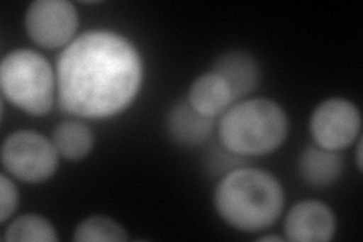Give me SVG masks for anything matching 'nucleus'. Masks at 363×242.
I'll list each match as a JSON object with an SVG mask.
<instances>
[{"label": "nucleus", "mask_w": 363, "mask_h": 242, "mask_svg": "<svg viewBox=\"0 0 363 242\" xmlns=\"http://www.w3.org/2000/svg\"><path fill=\"white\" fill-rule=\"evenodd\" d=\"M221 220L241 232H262L274 226L285 207L281 183L268 171L233 168L213 192Z\"/></svg>", "instance_id": "obj_2"}, {"label": "nucleus", "mask_w": 363, "mask_h": 242, "mask_svg": "<svg viewBox=\"0 0 363 242\" xmlns=\"http://www.w3.org/2000/svg\"><path fill=\"white\" fill-rule=\"evenodd\" d=\"M52 140L35 131H17L2 145V164L11 176L28 183L50 179L60 163Z\"/></svg>", "instance_id": "obj_5"}, {"label": "nucleus", "mask_w": 363, "mask_h": 242, "mask_svg": "<svg viewBox=\"0 0 363 242\" xmlns=\"http://www.w3.org/2000/svg\"><path fill=\"white\" fill-rule=\"evenodd\" d=\"M283 238H280L279 235H265L262 238H259V241H281Z\"/></svg>", "instance_id": "obj_18"}, {"label": "nucleus", "mask_w": 363, "mask_h": 242, "mask_svg": "<svg viewBox=\"0 0 363 242\" xmlns=\"http://www.w3.org/2000/svg\"><path fill=\"white\" fill-rule=\"evenodd\" d=\"M285 239L294 242H327L336 233V216L320 200L295 203L285 220Z\"/></svg>", "instance_id": "obj_8"}, {"label": "nucleus", "mask_w": 363, "mask_h": 242, "mask_svg": "<svg viewBox=\"0 0 363 242\" xmlns=\"http://www.w3.org/2000/svg\"><path fill=\"white\" fill-rule=\"evenodd\" d=\"M288 115L269 99H245L227 109L218 123L221 145L235 156H262L285 143Z\"/></svg>", "instance_id": "obj_3"}, {"label": "nucleus", "mask_w": 363, "mask_h": 242, "mask_svg": "<svg viewBox=\"0 0 363 242\" xmlns=\"http://www.w3.org/2000/svg\"><path fill=\"white\" fill-rule=\"evenodd\" d=\"M344 170V160L339 152H332L315 145L303 150L300 156L301 177L312 187L323 188L335 183Z\"/></svg>", "instance_id": "obj_12"}, {"label": "nucleus", "mask_w": 363, "mask_h": 242, "mask_svg": "<svg viewBox=\"0 0 363 242\" xmlns=\"http://www.w3.org/2000/svg\"><path fill=\"white\" fill-rule=\"evenodd\" d=\"M215 128V120L204 117L189 105L186 99L176 101L167 115V132L172 140L184 147L206 143Z\"/></svg>", "instance_id": "obj_9"}, {"label": "nucleus", "mask_w": 363, "mask_h": 242, "mask_svg": "<svg viewBox=\"0 0 363 242\" xmlns=\"http://www.w3.org/2000/svg\"><path fill=\"white\" fill-rule=\"evenodd\" d=\"M218 73L232 89L235 101L250 96L259 87L260 68L253 55L245 50H229L213 64Z\"/></svg>", "instance_id": "obj_10"}, {"label": "nucleus", "mask_w": 363, "mask_h": 242, "mask_svg": "<svg viewBox=\"0 0 363 242\" xmlns=\"http://www.w3.org/2000/svg\"><path fill=\"white\" fill-rule=\"evenodd\" d=\"M309 128L318 147L340 152L353 144L362 129L360 111L351 100L327 99L315 108Z\"/></svg>", "instance_id": "obj_7"}, {"label": "nucleus", "mask_w": 363, "mask_h": 242, "mask_svg": "<svg viewBox=\"0 0 363 242\" xmlns=\"http://www.w3.org/2000/svg\"><path fill=\"white\" fill-rule=\"evenodd\" d=\"M4 238L8 242H55L58 233L45 216L26 214L8 224Z\"/></svg>", "instance_id": "obj_14"}, {"label": "nucleus", "mask_w": 363, "mask_h": 242, "mask_svg": "<svg viewBox=\"0 0 363 242\" xmlns=\"http://www.w3.org/2000/svg\"><path fill=\"white\" fill-rule=\"evenodd\" d=\"M0 88L11 105L41 117L52 111L58 96L56 70L40 52L17 49L0 64Z\"/></svg>", "instance_id": "obj_4"}, {"label": "nucleus", "mask_w": 363, "mask_h": 242, "mask_svg": "<svg viewBox=\"0 0 363 242\" xmlns=\"http://www.w3.org/2000/svg\"><path fill=\"white\" fill-rule=\"evenodd\" d=\"M20 194L13 182L6 172L0 176V223L5 224L11 220L18 207Z\"/></svg>", "instance_id": "obj_16"}, {"label": "nucleus", "mask_w": 363, "mask_h": 242, "mask_svg": "<svg viewBox=\"0 0 363 242\" xmlns=\"http://www.w3.org/2000/svg\"><path fill=\"white\" fill-rule=\"evenodd\" d=\"M356 164L357 168L362 170V140L359 138V144H357V153H356Z\"/></svg>", "instance_id": "obj_17"}, {"label": "nucleus", "mask_w": 363, "mask_h": 242, "mask_svg": "<svg viewBox=\"0 0 363 242\" xmlns=\"http://www.w3.org/2000/svg\"><path fill=\"white\" fill-rule=\"evenodd\" d=\"M186 100L199 114L212 120L221 117L235 103L232 89L213 70L199 76L191 84Z\"/></svg>", "instance_id": "obj_11"}, {"label": "nucleus", "mask_w": 363, "mask_h": 242, "mask_svg": "<svg viewBox=\"0 0 363 242\" xmlns=\"http://www.w3.org/2000/svg\"><path fill=\"white\" fill-rule=\"evenodd\" d=\"M74 241L81 242H124L129 239L128 230L109 216H88L77 224Z\"/></svg>", "instance_id": "obj_15"}, {"label": "nucleus", "mask_w": 363, "mask_h": 242, "mask_svg": "<svg viewBox=\"0 0 363 242\" xmlns=\"http://www.w3.org/2000/svg\"><path fill=\"white\" fill-rule=\"evenodd\" d=\"M52 141L61 158L67 160H81L94 147V132L81 119L65 120L56 126Z\"/></svg>", "instance_id": "obj_13"}, {"label": "nucleus", "mask_w": 363, "mask_h": 242, "mask_svg": "<svg viewBox=\"0 0 363 242\" xmlns=\"http://www.w3.org/2000/svg\"><path fill=\"white\" fill-rule=\"evenodd\" d=\"M60 108L76 119L104 120L126 111L140 94L144 61L118 32L88 31L62 49L55 65Z\"/></svg>", "instance_id": "obj_1"}, {"label": "nucleus", "mask_w": 363, "mask_h": 242, "mask_svg": "<svg viewBox=\"0 0 363 242\" xmlns=\"http://www.w3.org/2000/svg\"><path fill=\"white\" fill-rule=\"evenodd\" d=\"M29 38L44 49H65L76 38L79 13L67 0H35L26 11Z\"/></svg>", "instance_id": "obj_6"}]
</instances>
